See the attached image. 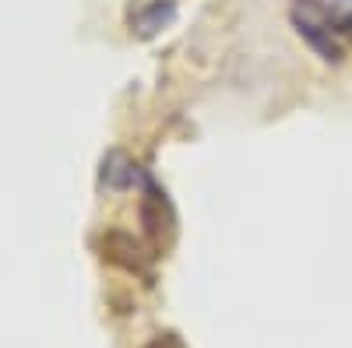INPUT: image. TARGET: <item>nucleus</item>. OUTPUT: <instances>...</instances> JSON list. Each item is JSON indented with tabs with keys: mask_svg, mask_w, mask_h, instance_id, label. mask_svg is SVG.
Segmentation results:
<instances>
[{
	"mask_svg": "<svg viewBox=\"0 0 352 348\" xmlns=\"http://www.w3.org/2000/svg\"><path fill=\"white\" fill-rule=\"evenodd\" d=\"M292 25H296V32L320 53V60H328V64L342 60V46H338L331 25L324 18V8H320L317 0H296V8H292Z\"/></svg>",
	"mask_w": 352,
	"mask_h": 348,
	"instance_id": "f257e3e1",
	"label": "nucleus"
},
{
	"mask_svg": "<svg viewBox=\"0 0 352 348\" xmlns=\"http://www.w3.org/2000/svg\"><path fill=\"white\" fill-rule=\"evenodd\" d=\"M138 211H141V225L148 232V240L159 250H169L173 236H176V215H173V205L166 200V194L155 183H144V197H141Z\"/></svg>",
	"mask_w": 352,
	"mask_h": 348,
	"instance_id": "f03ea898",
	"label": "nucleus"
},
{
	"mask_svg": "<svg viewBox=\"0 0 352 348\" xmlns=\"http://www.w3.org/2000/svg\"><path fill=\"white\" fill-rule=\"evenodd\" d=\"M99 246H102V260H109V264L124 268L131 275H148V253L127 232H106Z\"/></svg>",
	"mask_w": 352,
	"mask_h": 348,
	"instance_id": "7ed1b4c3",
	"label": "nucleus"
},
{
	"mask_svg": "<svg viewBox=\"0 0 352 348\" xmlns=\"http://www.w3.org/2000/svg\"><path fill=\"white\" fill-rule=\"evenodd\" d=\"M138 180V165L124 155V152H109L102 159V187L109 190H127Z\"/></svg>",
	"mask_w": 352,
	"mask_h": 348,
	"instance_id": "20e7f679",
	"label": "nucleus"
},
{
	"mask_svg": "<svg viewBox=\"0 0 352 348\" xmlns=\"http://www.w3.org/2000/svg\"><path fill=\"white\" fill-rule=\"evenodd\" d=\"M173 14H176V4L173 0H152L148 8H141L138 14H134V28H138V36H155L159 28H166L169 21H173Z\"/></svg>",
	"mask_w": 352,
	"mask_h": 348,
	"instance_id": "39448f33",
	"label": "nucleus"
},
{
	"mask_svg": "<svg viewBox=\"0 0 352 348\" xmlns=\"http://www.w3.org/2000/svg\"><path fill=\"white\" fill-rule=\"evenodd\" d=\"M144 348H187L184 345V338L180 334H173V331H162V334H155L148 345H144Z\"/></svg>",
	"mask_w": 352,
	"mask_h": 348,
	"instance_id": "423d86ee",
	"label": "nucleus"
},
{
	"mask_svg": "<svg viewBox=\"0 0 352 348\" xmlns=\"http://www.w3.org/2000/svg\"><path fill=\"white\" fill-rule=\"evenodd\" d=\"M338 32H342V36H345V39L352 43V14H345V18L338 21Z\"/></svg>",
	"mask_w": 352,
	"mask_h": 348,
	"instance_id": "0eeeda50",
	"label": "nucleus"
},
{
	"mask_svg": "<svg viewBox=\"0 0 352 348\" xmlns=\"http://www.w3.org/2000/svg\"><path fill=\"white\" fill-rule=\"evenodd\" d=\"M342 4H352V0H342Z\"/></svg>",
	"mask_w": 352,
	"mask_h": 348,
	"instance_id": "6e6552de",
	"label": "nucleus"
}]
</instances>
